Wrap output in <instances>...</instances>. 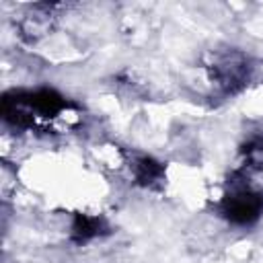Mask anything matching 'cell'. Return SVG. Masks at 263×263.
Masks as SVG:
<instances>
[{"label": "cell", "instance_id": "1", "mask_svg": "<svg viewBox=\"0 0 263 263\" xmlns=\"http://www.w3.org/2000/svg\"><path fill=\"white\" fill-rule=\"evenodd\" d=\"M222 214L232 224H253L263 214V197L249 187H236L222 199Z\"/></svg>", "mask_w": 263, "mask_h": 263}, {"label": "cell", "instance_id": "2", "mask_svg": "<svg viewBox=\"0 0 263 263\" xmlns=\"http://www.w3.org/2000/svg\"><path fill=\"white\" fill-rule=\"evenodd\" d=\"M214 76L226 88H232L234 84H240V80L245 78V60L240 55H234V53L222 55L214 64Z\"/></svg>", "mask_w": 263, "mask_h": 263}, {"label": "cell", "instance_id": "3", "mask_svg": "<svg viewBox=\"0 0 263 263\" xmlns=\"http://www.w3.org/2000/svg\"><path fill=\"white\" fill-rule=\"evenodd\" d=\"M105 232V222L97 216H86V214H76L74 224H72V238L76 242H86L99 234Z\"/></svg>", "mask_w": 263, "mask_h": 263}, {"label": "cell", "instance_id": "4", "mask_svg": "<svg viewBox=\"0 0 263 263\" xmlns=\"http://www.w3.org/2000/svg\"><path fill=\"white\" fill-rule=\"evenodd\" d=\"M160 175H162L160 162H156V160H152V158H148V156H142V158L136 160V179H138L140 183H152V181H156Z\"/></svg>", "mask_w": 263, "mask_h": 263}]
</instances>
